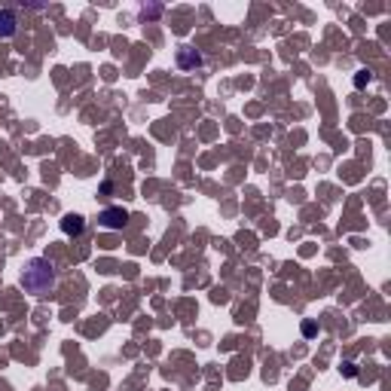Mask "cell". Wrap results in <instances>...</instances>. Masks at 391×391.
<instances>
[{
    "mask_svg": "<svg viewBox=\"0 0 391 391\" xmlns=\"http://www.w3.org/2000/svg\"><path fill=\"white\" fill-rule=\"evenodd\" d=\"M178 64L184 70H190V68H199L202 64V55L196 49H190V46H184V49H178Z\"/></svg>",
    "mask_w": 391,
    "mask_h": 391,
    "instance_id": "cell-3",
    "label": "cell"
},
{
    "mask_svg": "<svg viewBox=\"0 0 391 391\" xmlns=\"http://www.w3.org/2000/svg\"><path fill=\"white\" fill-rule=\"evenodd\" d=\"M62 230L80 236V232H83V217H80V214H68V217H64V224H62Z\"/></svg>",
    "mask_w": 391,
    "mask_h": 391,
    "instance_id": "cell-5",
    "label": "cell"
},
{
    "mask_svg": "<svg viewBox=\"0 0 391 391\" xmlns=\"http://www.w3.org/2000/svg\"><path fill=\"white\" fill-rule=\"evenodd\" d=\"M16 28H18L16 12H10V10L0 12V37H12V34H16Z\"/></svg>",
    "mask_w": 391,
    "mask_h": 391,
    "instance_id": "cell-4",
    "label": "cell"
},
{
    "mask_svg": "<svg viewBox=\"0 0 391 391\" xmlns=\"http://www.w3.org/2000/svg\"><path fill=\"white\" fill-rule=\"evenodd\" d=\"M101 226H107V230H122L129 220V214L122 211V208H107V211H101Z\"/></svg>",
    "mask_w": 391,
    "mask_h": 391,
    "instance_id": "cell-2",
    "label": "cell"
},
{
    "mask_svg": "<svg viewBox=\"0 0 391 391\" xmlns=\"http://www.w3.org/2000/svg\"><path fill=\"white\" fill-rule=\"evenodd\" d=\"M22 288L34 297H46V293L55 288V269H52L49 260L34 257L22 272Z\"/></svg>",
    "mask_w": 391,
    "mask_h": 391,
    "instance_id": "cell-1",
    "label": "cell"
}]
</instances>
